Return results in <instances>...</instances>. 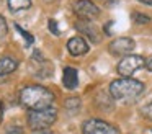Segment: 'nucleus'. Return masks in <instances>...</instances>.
Wrapping results in <instances>:
<instances>
[{
    "label": "nucleus",
    "mask_w": 152,
    "mask_h": 134,
    "mask_svg": "<svg viewBox=\"0 0 152 134\" xmlns=\"http://www.w3.org/2000/svg\"><path fill=\"white\" fill-rule=\"evenodd\" d=\"M20 103L28 108V111L44 110L53 106L54 93L43 85H28L20 92Z\"/></svg>",
    "instance_id": "1"
},
{
    "label": "nucleus",
    "mask_w": 152,
    "mask_h": 134,
    "mask_svg": "<svg viewBox=\"0 0 152 134\" xmlns=\"http://www.w3.org/2000/svg\"><path fill=\"white\" fill-rule=\"evenodd\" d=\"M144 92V83L132 77H121L110 83V95L115 100H131L137 98Z\"/></svg>",
    "instance_id": "2"
},
{
    "label": "nucleus",
    "mask_w": 152,
    "mask_h": 134,
    "mask_svg": "<svg viewBox=\"0 0 152 134\" xmlns=\"http://www.w3.org/2000/svg\"><path fill=\"white\" fill-rule=\"evenodd\" d=\"M57 119V110L54 106L44 108V110H33L28 111V124L31 129H48L51 124Z\"/></svg>",
    "instance_id": "3"
},
{
    "label": "nucleus",
    "mask_w": 152,
    "mask_h": 134,
    "mask_svg": "<svg viewBox=\"0 0 152 134\" xmlns=\"http://www.w3.org/2000/svg\"><path fill=\"white\" fill-rule=\"evenodd\" d=\"M144 57L142 56H137V54H129V56H124L121 61L118 62L116 65V70L121 77H131L134 72H137L139 69H142L145 65Z\"/></svg>",
    "instance_id": "4"
},
{
    "label": "nucleus",
    "mask_w": 152,
    "mask_h": 134,
    "mask_svg": "<svg viewBox=\"0 0 152 134\" xmlns=\"http://www.w3.org/2000/svg\"><path fill=\"white\" fill-rule=\"evenodd\" d=\"M83 134H119L113 124L106 123L103 119H87L82 126Z\"/></svg>",
    "instance_id": "5"
},
{
    "label": "nucleus",
    "mask_w": 152,
    "mask_h": 134,
    "mask_svg": "<svg viewBox=\"0 0 152 134\" xmlns=\"http://www.w3.org/2000/svg\"><path fill=\"white\" fill-rule=\"evenodd\" d=\"M74 12L77 16H80L82 20H87V21H92L100 15V8L92 0H77L74 3Z\"/></svg>",
    "instance_id": "6"
},
{
    "label": "nucleus",
    "mask_w": 152,
    "mask_h": 134,
    "mask_svg": "<svg viewBox=\"0 0 152 134\" xmlns=\"http://www.w3.org/2000/svg\"><path fill=\"white\" fill-rule=\"evenodd\" d=\"M134 48H136L134 39L123 36V38H116V39H113V41L110 42L108 51L111 52L113 56H129L132 51H134Z\"/></svg>",
    "instance_id": "7"
},
{
    "label": "nucleus",
    "mask_w": 152,
    "mask_h": 134,
    "mask_svg": "<svg viewBox=\"0 0 152 134\" xmlns=\"http://www.w3.org/2000/svg\"><path fill=\"white\" fill-rule=\"evenodd\" d=\"M67 49L72 56L80 57V56H85L88 52V42L85 41V38L82 36H72V38L67 41Z\"/></svg>",
    "instance_id": "8"
},
{
    "label": "nucleus",
    "mask_w": 152,
    "mask_h": 134,
    "mask_svg": "<svg viewBox=\"0 0 152 134\" xmlns=\"http://www.w3.org/2000/svg\"><path fill=\"white\" fill-rule=\"evenodd\" d=\"M62 85L67 90H75L77 85H79V74H77V69L74 67H64L62 72Z\"/></svg>",
    "instance_id": "9"
},
{
    "label": "nucleus",
    "mask_w": 152,
    "mask_h": 134,
    "mask_svg": "<svg viewBox=\"0 0 152 134\" xmlns=\"http://www.w3.org/2000/svg\"><path fill=\"white\" fill-rule=\"evenodd\" d=\"M18 67V62L15 61L10 56H5V57H0V77H5V75H10L12 72H15Z\"/></svg>",
    "instance_id": "10"
},
{
    "label": "nucleus",
    "mask_w": 152,
    "mask_h": 134,
    "mask_svg": "<svg viewBox=\"0 0 152 134\" xmlns=\"http://www.w3.org/2000/svg\"><path fill=\"white\" fill-rule=\"evenodd\" d=\"M75 26H77V29H79V31L85 33V34L88 36L90 39H93L95 42L100 41V36L96 34V28L90 25V21H87V20H82V21H79Z\"/></svg>",
    "instance_id": "11"
},
{
    "label": "nucleus",
    "mask_w": 152,
    "mask_h": 134,
    "mask_svg": "<svg viewBox=\"0 0 152 134\" xmlns=\"http://www.w3.org/2000/svg\"><path fill=\"white\" fill-rule=\"evenodd\" d=\"M10 12H21L31 7V0H7Z\"/></svg>",
    "instance_id": "12"
},
{
    "label": "nucleus",
    "mask_w": 152,
    "mask_h": 134,
    "mask_svg": "<svg viewBox=\"0 0 152 134\" xmlns=\"http://www.w3.org/2000/svg\"><path fill=\"white\" fill-rule=\"evenodd\" d=\"M80 100L77 97H72V98H67L66 100V108L70 111V113H75V111L80 110Z\"/></svg>",
    "instance_id": "13"
},
{
    "label": "nucleus",
    "mask_w": 152,
    "mask_h": 134,
    "mask_svg": "<svg viewBox=\"0 0 152 134\" xmlns=\"http://www.w3.org/2000/svg\"><path fill=\"white\" fill-rule=\"evenodd\" d=\"M7 31H8V26H7V21H5V18L2 15H0V42L5 39V36H7Z\"/></svg>",
    "instance_id": "14"
},
{
    "label": "nucleus",
    "mask_w": 152,
    "mask_h": 134,
    "mask_svg": "<svg viewBox=\"0 0 152 134\" xmlns=\"http://www.w3.org/2000/svg\"><path fill=\"white\" fill-rule=\"evenodd\" d=\"M15 28H17V31L20 33V34L23 36V38H25V41H26V44H31V42H33V36H31L28 31H25V29L21 28L20 25H15Z\"/></svg>",
    "instance_id": "15"
},
{
    "label": "nucleus",
    "mask_w": 152,
    "mask_h": 134,
    "mask_svg": "<svg viewBox=\"0 0 152 134\" xmlns=\"http://www.w3.org/2000/svg\"><path fill=\"white\" fill-rule=\"evenodd\" d=\"M134 21L136 23H149V16L142 15V13H134Z\"/></svg>",
    "instance_id": "16"
},
{
    "label": "nucleus",
    "mask_w": 152,
    "mask_h": 134,
    "mask_svg": "<svg viewBox=\"0 0 152 134\" xmlns=\"http://www.w3.org/2000/svg\"><path fill=\"white\" fill-rule=\"evenodd\" d=\"M4 134H23V129L20 126H10V127H7V131Z\"/></svg>",
    "instance_id": "17"
},
{
    "label": "nucleus",
    "mask_w": 152,
    "mask_h": 134,
    "mask_svg": "<svg viewBox=\"0 0 152 134\" xmlns=\"http://www.w3.org/2000/svg\"><path fill=\"white\" fill-rule=\"evenodd\" d=\"M49 29H51V33H54V34H59V29H57L56 20H49Z\"/></svg>",
    "instance_id": "18"
},
{
    "label": "nucleus",
    "mask_w": 152,
    "mask_h": 134,
    "mask_svg": "<svg viewBox=\"0 0 152 134\" xmlns=\"http://www.w3.org/2000/svg\"><path fill=\"white\" fill-rule=\"evenodd\" d=\"M33 134H53V131H49V129H34Z\"/></svg>",
    "instance_id": "19"
},
{
    "label": "nucleus",
    "mask_w": 152,
    "mask_h": 134,
    "mask_svg": "<svg viewBox=\"0 0 152 134\" xmlns=\"http://www.w3.org/2000/svg\"><path fill=\"white\" fill-rule=\"evenodd\" d=\"M145 67H147V70H151V72H152V57L149 59L147 62H145Z\"/></svg>",
    "instance_id": "20"
},
{
    "label": "nucleus",
    "mask_w": 152,
    "mask_h": 134,
    "mask_svg": "<svg viewBox=\"0 0 152 134\" xmlns=\"http://www.w3.org/2000/svg\"><path fill=\"white\" fill-rule=\"evenodd\" d=\"M2 118H4V103L0 101V123H2Z\"/></svg>",
    "instance_id": "21"
},
{
    "label": "nucleus",
    "mask_w": 152,
    "mask_h": 134,
    "mask_svg": "<svg viewBox=\"0 0 152 134\" xmlns=\"http://www.w3.org/2000/svg\"><path fill=\"white\" fill-rule=\"evenodd\" d=\"M137 2L144 3V5H149V7H152V0H137Z\"/></svg>",
    "instance_id": "22"
}]
</instances>
